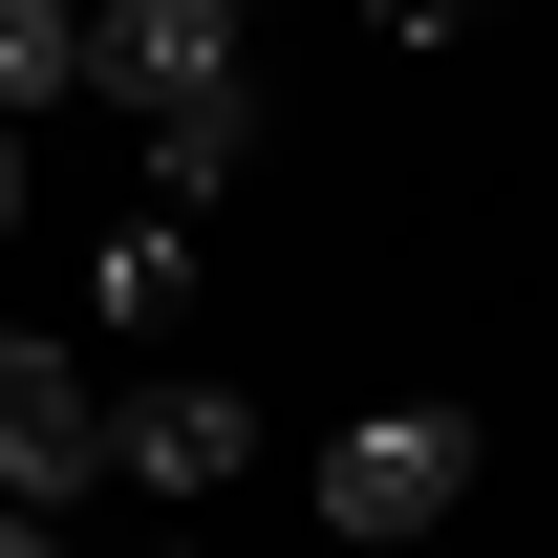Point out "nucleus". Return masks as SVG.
<instances>
[{
    "label": "nucleus",
    "instance_id": "obj_5",
    "mask_svg": "<svg viewBox=\"0 0 558 558\" xmlns=\"http://www.w3.org/2000/svg\"><path fill=\"white\" fill-rule=\"evenodd\" d=\"M172 301H194V215L150 194V215H108V258H86V344H172Z\"/></svg>",
    "mask_w": 558,
    "mask_h": 558
},
{
    "label": "nucleus",
    "instance_id": "obj_2",
    "mask_svg": "<svg viewBox=\"0 0 558 558\" xmlns=\"http://www.w3.org/2000/svg\"><path fill=\"white\" fill-rule=\"evenodd\" d=\"M0 494H22V515L108 494V365H86L65 323H0Z\"/></svg>",
    "mask_w": 558,
    "mask_h": 558
},
{
    "label": "nucleus",
    "instance_id": "obj_11",
    "mask_svg": "<svg viewBox=\"0 0 558 558\" xmlns=\"http://www.w3.org/2000/svg\"><path fill=\"white\" fill-rule=\"evenodd\" d=\"M150 558H172V537H150Z\"/></svg>",
    "mask_w": 558,
    "mask_h": 558
},
{
    "label": "nucleus",
    "instance_id": "obj_6",
    "mask_svg": "<svg viewBox=\"0 0 558 558\" xmlns=\"http://www.w3.org/2000/svg\"><path fill=\"white\" fill-rule=\"evenodd\" d=\"M236 172H258V86H215V108H150V194H172V215H215Z\"/></svg>",
    "mask_w": 558,
    "mask_h": 558
},
{
    "label": "nucleus",
    "instance_id": "obj_7",
    "mask_svg": "<svg viewBox=\"0 0 558 558\" xmlns=\"http://www.w3.org/2000/svg\"><path fill=\"white\" fill-rule=\"evenodd\" d=\"M86 86V0H0V108H65Z\"/></svg>",
    "mask_w": 558,
    "mask_h": 558
},
{
    "label": "nucleus",
    "instance_id": "obj_8",
    "mask_svg": "<svg viewBox=\"0 0 558 558\" xmlns=\"http://www.w3.org/2000/svg\"><path fill=\"white\" fill-rule=\"evenodd\" d=\"M365 22H387V44H473V0H365Z\"/></svg>",
    "mask_w": 558,
    "mask_h": 558
},
{
    "label": "nucleus",
    "instance_id": "obj_3",
    "mask_svg": "<svg viewBox=\"0 0 558 558\" xmlns=\"http://www.w3.org/2000/svg\"><path fill=\"white\" fill-rule=\"evenodd\" d=\"M86 86L108 108H215V86H258V0H86Z\"/></svg>",
    "mask_w": 558,
    "mask_h": 558
},
{
    "label": "nucleus",
    "instance_id": "obj_1",
    "mask_svg": "<svg viewBox=\"0 0 558 558\" xmlns=\"http://www.w3.org/2000/svg\"><path fill=\"white\" fill-rule=\"evenodd\" d=\"M473 473H494V429L451 409V387H387V409L323 429V537H344V558H409V537L473 515Z\"/></svg>",
    "mask_w": 558,
    "mask_h": 558
},
{
    "label": "nucleus",
    "instance_id": "obj_4",
    "mask_svg": "<svg viewBox=\"0 0 558 558\" xmlns=\"http://www.w3.org/2000/svg\"><path fill=\"white\" fill-rule=\"evenodd\" d=\"M108 473H130L150 515H194V494L258 473V409H236L215 365H130V387H108Z\"/></svg>",
    "mask_w": 558,
    "mask_h": 558
},
{
    "label": "nucleus",
    "instance_id": "obj_9",
    "mask_svg": "<svg viewBox=\"0 0 558 558\" xmlns=\"http://www.w3.org/2000/svg\"><path fill=\"white\" fill-rule=\"evenodd\" d=\"M0 558H65V515H22V494H0Z\"/></svg>",
    "mask_w": 558,
    "mask_h": 558
},
{
    "label": "nucleus",
    "instance_id": "obj_10",
    "mask_svg": "<svg viewBox=\"0 0 558 558\" xmlns=\"http://www.w3.org/2000/svg\"><path fill=\"white\" fill-rule=\"evenodd\" d=\"M0 236H22V130H0Z\"/></svg>",
    "mask_w": 558,
    "mask_h": 558
}]
</instances>
